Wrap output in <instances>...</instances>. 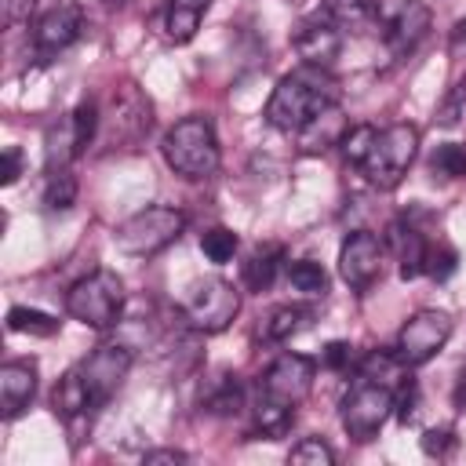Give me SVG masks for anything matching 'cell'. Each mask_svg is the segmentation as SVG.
Wrapping results in <instances>:
<instances>
[{
	"label": "cell",
	"instance_id": "6da1fadb",
	"mask_svg": "<svg viewBox=\"0 0 466 466\" xmlns=\"http://www.w3.org/2000/svg\"><path fill=\"white\" fill-rule=\"evenodd\" d=\"M328 106H339V84L328 76V69L302 66V69L280 76V84L273 87V95L266 102V120L277 131H299Z\"/></svg>",
	"mask_w": 466,
	"mask_h": 466
},
{
	"label": "cell",
	"instance_id": "7a4b0ae2",
	"mask_svg": "<svg viewBox=\"0 0 466 466\" xmlns=\"http://www.w3.org/2000/svg\"><path fill=\"white\" fill-rule=\"evenodd\" d=\"M164 160L182 178H211L218 171V135L208 116H182L160 142Z\"/></svg>",
	"mask_w": 466,
	"mask_h": 466
},
{
	"label": "cell",
	"instance_id": "3957f363",
	"mask_svg": "<svg viewBox=\"0 0 466 466\" xmlns=\"http://www.w3.org/2000/svg\"><path fill=\"white\" fill-rule=\"evenodd\" d=\"M415 153H419V127H411V124H390V127L375 131V138H371V146H368V153H364V160L357 167H360V175L371 186L393 189L408 175Z\"/></svg>",
	"mask_w": 466,
	"mask_h": 466
},
{
	"label": "cell",
	"instance_id": "277c9868",
	"mask_svg": "<svg viewBox=\"0 0 466 466\" xmlns=\"http://www.w3.org/2000/svg\"><path fill=\"white\" fill-rule=\"evenodd\" d=\"M66 309L80 324H87L95 331H106V328L116 324V317L124 309V280L113 269H95L66 291Z\"/></svg>",
	"mask_w": 466,
	"mask_h": 466
},
{
	"label": "cell",
	"instance_id": "5b68a950",
	"mask_svg": "<svg viewBox=\"0 0 466 466\" xmlns=\"http://www.w3.org/2000/svg\"><path fill=\"white\" fill-rule=\"evenodd\" d=\"M153 127V102L138 91V84L120 80L102 109V135L113 149H135Z\"/></svg>",
	"mask_w": 466,
	"mask_h": 466
},
{
	"label": "cell",
	"instance_id": "8992f818",
	"mask_svg": "<svg viewBox=\"0 0 466 466\" xmlns=\"http://www.w3.org/2000/svg\"><path fill=\"white\" fill-rule=\"evenodd\" d=\"M182 229H186V215H182L178 208L153 204V208H142V211H135L131 218L120 222V229H116V248H120L124 255L149 258V255L164 251L167 244H175Z\"/></svg>",
	"mask_w": 466,
	"mask_h": 466
},
{
	"label": "cell",
	"instance_id": "52a82bcc",
	"mask_svg": "<svg viewBox=\"0 0 466 466\" xmlns=\"http://www.w3.org/2000/svg\"><path fill=\"white\" fill-rule=\"evenodd\" d=\"M393 415V386L357 375V382L342 397V426L353 441H371L382 422Z\"/></svg>",
	"mask_w": 466,
	"mask_h": 466
},
{
	"label": "cell",
	"instance_id": "ba28073f",
	"mask_svg": "<svg viewBox=\"0 0 466 466\" xmlns=\"http://www.w3.org/2000/svg\"><path fill=\"white\" fill-rule=\"evenodd\" d=\"M240 313V291L222 280V277H208L200 280L186 306H182V317L193 331H204V335H215V331H226L233 324V317Z\"/></svg>",
	"mask_w": 466,
	"mask_h": 466
},
{
	"label": "cell",
	"instance_id": "9c48e42d",
	"mask_svg": "<svg viewBox=\"0 0 466 466\" xmlns=\"http://www.w3.org/2000/svg\"><path fill=\"white\" fill-rule=\"evenodd\" d=\"M448 339H451V317L444 309H419L404 320L393 353L404 368H419L433 360L448 346Z\"/></svg>",
	"mask_w": 466,
	"mask_h": 466
},
{
	"label": "cell",
	"instance_id": "30bf717a",
	"mask_svg": "<svg viewBox=\"0 0 466 466\" xmlns=\"http://www.w3.org/2000/svg\"><path fill=\"white\" fill-rule=\"evenodd\" d=\"M313 371L317 368H313L309 357H302V353H280L266 368V375L258 382V397L269 400V404H280V408L295 411L309 397V390H313Z\"/></svg>",
	"mask_w": 466,
	"mask_h": 466
},
{
	"label": "cell",
	"instance_id": "8fae6325",
	"mask_svg": "<svg viewBox=\"0 0 466 466\" xmlns=\"http://www.w3.org/2000/svg\"><path fill=\"white\" fill-rule=\"evenodd\" d=\"M80 379H84V390L91 397V408H106V400L120 390V382L127 379L131 371V350L120 346V342H109V346H98L87 360L76 364Z\"/></svg>",
	"mask_w": 466,
	"mask_h": 466
},
{
	"label": "cell",
	"instance_id": "7c38bea8",
	"mask_svg": "<svg viewBox=\"0 0 466 466\" xmlns=\"http://www.w3.org/2000/svg\"><path fill=\"white\" fill-rule=\"evenodd\" d=\"M430 7L422 0H397L390 11H386V22H382V40L390 47L393 58H408L430 33Z\"/></svg>",
	"mask_w": 466,
	"mask_h": 466
},
{
	"label": "cell",
	"instance_id": "4fadbf2b",
	"mask_svg": "<svg viewBox=\"0 0 466 466\" xmlns=\"http://www.w3.org/2000/svg\"><path fill=\"white\" fill-rule=\"evenodd\" d=\"M80 25H84L80 4L58 0V4L47 7V11L36 18V25H33V51H36L44 62H51L58 51H66V47L80 36Z\"/></svg>",
	"mask_w": 466,
	"mask_h": 466
},
{
	"label": "cell",
	"instance_id": "5bb4252c",
	"mask_svg": "<svg viewBox=\"0 0 466 466\" xmlns=\"http://www.w3.org/2000/svg\"><path fill=\"white\" fill-rule=\"evenodd\" d=\"M339 273L353 291H364L382 273V240L368 229H353L339 251Z\"/></svg>",
	"mask_w": 466,
	"mask_h": 466
},
{
	"label": "cell",
	"instance_id": "9a60e30c",
	"mask_svg": "<svg viewBox=\"0 0 466 466\" xmlns=\"http://www.w3.org/2000/svg\"><path fill=\"white\" fill-rule=\"evenodd\" d=\"M295 51L306 66H317V69H328L339 51H342V29L320 11L313 18H306L299 29H295Z\"/></svg>",
	"mask_w": 466,
	"mask_h": 466
},
{
	"label": "cell",
	"instance_id": "2e32d148",
	"mask_svg": "<svg viewBox=\"0 0 466 466\" xmlns=\"http://www.w3.org/2000/svg\"><path fill=\"white\" fill-rule=\"evenodd\" d=\"M36 393V364L33 360H11L0 368V411L4 419H15Z\"/></svg>",
	"mask_w": 466,
	"mask_h": 466
},
{
	"label": "cell",
	"instance_id": "e0dca14e",
	"mask_svg": "<svg viewBox=\"0 0 466 466\" xmlns=\"http://www.w3.org/2000/svg\"><path fill=\"white\" fill-rule=\"evenodd\" d=\"M390 248L400 262V280H415L419 273H426V258H430V244L422 240V233L408 222H393L390 226Z\"/></svg>",
	"mask_w": 466,
	"mask_h": 466
},
{
	"label": "cell",
	"instance_id": "ac0fdd59",
	"mask_svg": "<svg viewBox=\"0 0 466 466\" xmlns=\"http://www.w3.org/2000/svg\"><path fill=\"white\" fill-rule=\"evenodd\" d=\"M299 135V149L302 153H324L328 146H339L342 135H346V120H342V109L339 106H328L324 113H317L306 127L295 131Z\"/></svg>",
	"mask_w": 466,
	"mask_h": 466
},
{
	"label": "cell",
	"instance_id": "d6986e66",
	"mask_svg": "<svg viewBox=\"0 0 466 466\" xmlns=\"http://www.w3.org/2000/svg\"><path fill=\"white\" fill-rule=\"evenodd\" d=\"M211 0H171L167 4V15H164V33L167 40L175 44H189L200 29V18L208 15Z\"/></svg>",
	"mask_w": 466,
	"mask_h": 466
},
{
	"label": "cell",
	"instance_id": "ffe728a7",
	"mask_svg": "<svg viewBox=\"0 0 466 466\" xmlns=\"http://www.w3.org/2000/svg\"><path fill=\"white\" fill-rule=\"evenodd\" d=\"M55 411H58L66 422H76V419H91V415H95L91 397H87L84 379H80L76 368H69V371L58 379V386H55Z\"/></svg>",
	"mask_w": 466,
	"mask_h": 466
},
{
	"label": "cell",
	"instance_id": "44dd1931",
	"mask_svg": "<svg viewBox=\"0 0 466 466\" xmlns=\"http://www.w3.org/2000/svg\"><path fill=\"white\" fill-rule=\"evenodd\" d=\"M200 404H204V411H211V415H218V419H229V415H237V411L244 408V382H240L237 375H218V379L204 390Z\"/></svg>",
	"mask_w": 466,
	"mask_h": 466
},
{
	"label": "cell",
	"instance_id": "7402d4cb",
	"mask_svg": "<svg viewBox=\"0 0 466 466\" xmlns=\"http://www.w3.org/2000/svg\"><path fill=\"white\" fill-rule=\"evenodd\" d=\"M320 11H324L339 29H346V33H360V29H368V25L375 22L379 4H375V0H324Z\"/></svg>",
	"mask_w": 466,
	"mask_h": 466
},
{
	"label": "cell",
	"instance_id": "603a6c76",
	"mask_svg": "<svg viewBox=\"0 0 466 466\" xmlns=\"http://www.w3.org/2000/svg\"><path fill=\"white\" fill-rule=\"evenodd\" d=\"M280 262H284L280 244H262V248H255V251L248 255V262H244V284H248L251 291H266V288L277 280Z\"/></svg>",
	"mask_w": 466,
	"mask_h": 466
},
{
	"label": "cell",
	"instance_id": "cb8c5ba5",
	"mask_svg": "<svg viewBox=\"0 0 466 466\" xmlns=\"http://www.w3.org/2000/svg\"><path fill=\"white\" fill-rule=\"evenodd\" d=\"M44 142H47V149H44L47 171H51V167H69V160L80 153V149H76V138H73V120H69V116H62L58 124H51Z\"/></svg>",
	"mask_w": 466,
	"mask_h": 466
},
{
	"label": "cell",
	"instance_id": "d4e9b609",
	"mask_svg": "<svg viewBox=\"0 0 466 466\" xmlns=\"http://www.w3.org/2000/svg\"><path fill=\"white\" fill-rule=\"evenodd\" d=\"M306 320H309V309H302V306H280V309H273V313L262 320V339H266V342H284V339H291L295 331H302Z\"/></svg>",
	"mask_w": 466,
	"mask_h": 466
},
{
	"label": "cell",
	"instance_id": "484cf974",
	"mask_svg": "<svg viewBox=\"0 0 466 466\" xmlns=\"http://www.w3.org/2000/svg\"><path fill=\"white\" fill-rule=\"evenodd\" d=\"M76 204V178L69 167H51L44 182V208L47 211H69Z\"/></svg>",
	"mask_w": 466,
	"mask_h": 466
},
{
	"label": "cell",
	"instance_id": "4316f807",
	"mask_svg": "<svg viewBox=\"0 0 466 466\" xmlns=\"http://www.w3.org/2000/svg\"><path fill=\"white\" fill-rule=\"evenodd\" d=\"M69 120H73L76 149L84 153V149L95 142V135L102 131V109H98V102H95V98H84V102H76V109L69 113Z\"/></svg>",
	"mask_w": 466,
	"mask_h": 466
},
{
	"label": "cell",
	"instance_id": "83f0119b",
	"mask_svg": "<svg viewBox=\"0 0 466 466\" xmlns=\"http://www.w3.org/2000/svg\"><path fill=\"white\" fill-rule=\"evenodd\" d=\"M288 284H291L295 291H302V295H324V291H328V273H324L320 262L299 258V262L288 266Z\"/></svg>",
	"mask_w": 466,
	"mask_h": 466
},
{
	"label": "cell",
	"instance_id": "f1b7e54d",
	"mask_svg": "<svg viewBox=\"0 0 466 466\" xmlns=\"http://www.w3.org/2000/svg\"><path fill=\"white\" fill-rule=\"evenodd\" d=\"M7 328L11 331H25V335H55L58 320L44 309H29V306H11L7 309Z\"/></svg>",
	"mask_w": 466,
	"mask_h": 466
},
{
	"label": "cell",
	"instance_id": "f546056e",
	"mask_svg": "<svg viewBox=\"0 0 466 466\" xmlns=\"http://www.w3.org/2000/svg\"><path fill=\"white\" fill-rule=\"evenodd\" d=\"M237 233L233 229H226V226H215V229H208L204 237H200V251L215 262V266H222V262H229L233 255H237Z\"/></svg>",
	"mask_w": 466,
	"mask_h": 466
},
{
	"label": "cell",
	"instance_id": "4dcf8cb0",
	"mask_svg": "<svg viewBox=\"0 0 466 466\" xmlns=\"http://www.w3.org/2000/svg\"><path fill=\"white\" fill-rule=\"evenodd\" d=\"M430 171L441 175V178H459V175H466V149H462L459 142L437 146V153H433V160H430Z\"/></svg>",
	"mask_w": 466,
	"mask_h": 466
},
{
	"label": "cell",
	"instance_id": "1f68e13d",
	"mask_svg": "<svg viewBox=\"0 0 466 466\" xmlns=\"http://www.w3.org/2000/svg\"><path fill=\"white\" fill-rule=\"evenodd\" d=\"M288 462H299V466H331V462H335V451H331L320 437H302V441L288 451Z\"/></svg>",
	"mask_w": 466,
	"mask_h": 466
},
{
	"label": "cell",
	"instance_id": "d6a6232c",
	"mask_svg": "<svg viewBox=\"0 0 466 466\" xmlns=\"http://www.w3.org/2000/svg\"><path fill=\"white\" fill-rule=\"evenodd\" d=\"M371 138H375V127L371 124H357V127H346V135H342V153H346V160L357 167L360 160H364V153H368V146H371Z\"/></svg>",
	"mask_w": 466,
	"mask_h": 466
},
{
	"label": "cell",
	"instance_id": "836d02e7",
	"mask_svg": "<svg viewBox=\"0 0 466 466\" xmlns=\"http://www.w3.org/2000/svg\"><path fill=\"white\" fill-rule=\"evenodd\" d=\"M415 404H419V382L415 379H400L393 386V411L400 422H408L415 415Z\"/></svg>",
	"mask_w": 466,
	"mask_h": 466
},
{
	"label": "cell",
	"instance_id": "e575fe53",
	"mask_svg": "<svg viewBox=\"0 0 466 466\" xmlns=\"http://www.w3.org/2000/svg\"><path fill=\"white\" fill-rule=\"evenodd\" d=\"M462 109H466V80H459V84L448 91V98L441 102V109H437V124H444V127L459 124Z\"/></svg>",
	"mask_w": 466,
	"mask_h": 466
},
{
	"label": "cell",
	"instance_id": "d590c367",
	"mask_svg": "<svg viewBox=\"0 0 466 466\" xmlns=\"http://www.w3.org/2000/svg\"><path fill=\"white\" fill-rule=\"evenodd\" d=\"M451 448H455V433H451L448 426H433V430H426V433H422V451H426V455L444 459Z\"/></svg>",
	"mask_w": 466,
	"mask_h": 466
},
{
	"label": "cell",
	"instance_id": "8d00e7d4",
	"mask_svg": "<svg viewBox=\"0 0 466 466\" xmlns=\"http://www.w3.org/2000/svg\"><path fill=\"white\" fill-rule=\"evenodd\" d=\"M455 262H459V255H455L451 248H437V251H430V258H426V273H430L433 280H448V277L455 273Z\"/></svg>",
	"mask_w": 466,
	"mask_h": 466
},
{
	"label": "cell",
	"instance_id": "74e56055",
	"mask_svg": "<svg viewBox=\"0 0 466 466\" xmlns=\"http://www.w3.org/2000/svg\"><path fill=\"white\" fill-rule=\"evenodd\" d=\"M36 4H40V0H0V18H4V25H22V22H29V15L36 11Z\"/></svg>",
	"mask_w": 466,
	"mask_h": 466
},
{
	"label": "cell",
	"instance_id": "f35d334b",
	"mask_svg": "<svg viewBox=\"0 0 466 466\" xmlns=\"http://www.w3.org/2000/svg\"><path fill=\"white\" fill-rule=\"evenodd\" d=\"M18 175H22V149L18 146H7L4 149V160H0V182L11 186Z\"/></svg>",
	"mask_w": 466,
	"mask_h": 466
},
{
	"label": "cell",
	"instance_id": "ab89813d",
	"mask_svg": "<svg viewBox=\"0 0 466 466\" xmlns=\"http://www.w3.org/2000/svg\"><path fill=\"white\" fill-rule=\"evenodd\" d=\"M324 368H331V371L350 368V346L346 342H328L324 346Z\"/></svg>",
	"mask_w": 466,
	"mask_h": 466
},
{
	"label": "cell",
	"instance_id": "60d3db41",
	"mask_svg": "<svg viewBox=\"0 0 466 466\" xmlns=\"http://www.w3.org/2000/svg\"><path fill=\"white\" fill-rule=\"evenodd\" d=\"M189 455L186 451H178V448H153V451H146L142 455V462L146 466H160V462H186Z\"/></svg>",
	"mask_w": 466,
	"mask_h": 466
},
{
	"label": "cell",
	"instance_id": "b9f144b4",
	"mask_svg": "<svg viewBox=\"0 0 466 466\" xmlns=\"http://www.w3.org/2000/svg\"><path fill=\"white\" fill-rule=\"evenodd\" d=\"M455 400H459V404L466 400V375H462V382H459V390H455Z\"/></svg>",
	"mask_w": 466,
	"mask_h": 466
},
{
	"label": "cell",
	"instance_id": "7bdbcfd3",
	"mask_svg": "<svg viewBox=\"0 0 466 466\" xmlns=\"http://www.w3.org/2000/svg\"><path fill=\"white\" fill-rule=\"evenodd\" d=\"M106 7H120V4H127V0H102Z\"/></svg>",
	"mask_w": 466,
	"mask_h": 466
}]
</instances>
